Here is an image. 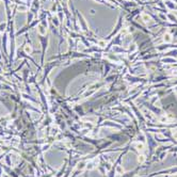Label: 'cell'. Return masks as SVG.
I'll use <instances>...</instances> for the list:
<instances>
[{
    "mask_svg": "<svg viewBox=\"0 0 177 177\" xmlns=\"http://www.w3.org/2000/svg\"><path fill=\"white\" fill-rule=\"evenodd\" d=\"M115 169V172H116L117 174H124V169H123V167L122 165H116V167H114Z\"/></svg>",
    "mask_w": 177,
    "mask_h": 177,
    "instance_id": "cell-2",
    "label": "cell"
},
{
    "mask_svg": "<svg viewBox=\"0 0 177 177\" xmlns=\"http://www.w3.org/2000/svg\"><path fill=\"white\" fill-rule=\"evenodd\" d=\"M37 34L41 36H44L46 34V25L45 24H39L37 26Z\"/></svg>",
    "mask_w": 177,
    "mask_h": 177,
    "instance_id": "cell-1",
    "label": "cell"
},
{
    "mask_svg": "<svg viewBox=\"0 0 177 177\" xmlns=\"http://www.w3.org/2000/svg\"><path fill=\"white\" fill-rule=\"evenodd\" d=\"M164 41H165V42H171V41H172V36H171V34L165 33V34H164Z\"/></svg>",
    "mask_w": 177,
    "mask_h": 177,
    "instance_id": "cell-4",
    "label": "cell"
},
{
    "mask_svg": "<svg viewBox=\"0 0 177 177\" xmlns=\"http://www.w3.org/2000/svg\"><path fill=\"white\" fill-rule=\"evenodd\" d=\"M142 18H143V20L145 21V22H147V21L150 20V17H149L148 15H146V14H142Z\"/></svg>",
    "mask_w": 177,
    "mask_h": 177,
    "instance_id": "cell-5",
    "label": "cell"
},
{
    "mask_svg": "<svg viewBox=\"0 0 177 177\" xmlns=\"http://www.w3.org/2000/svg\"><path fill=\"white\" fill-rule=\"evenodd\" d=\"M85 167V162H80L78 164V170H80V171H82L83 169Z\"/></svg>",
    "mask_w": 177,
    "mask_h": 177,
    "instance_id": "cell-7",
    "label": "cell"
},
{
    "mask_svg": "<svg viewBox=\"0 0 177 177\" xmlns=\"http://www.w3.org/2000/svg\"><path fill=\"white\" fill-rule=\"evenodd\" d=\"M175 91H176V92H177V88H175Z\"/></svg>",
    "mask_w": 177,
    "mask_h": 177,
    "instance_id": "cell-10",
    "label": "cell"
},
{
    "mask_svg": "<svg viewBox=\"0 0 177 177\" xmlns=\"http://www.w3.org/2000/svg\"><path fill=\"white\" fill-rule=\"evenodd\" d=\"M135 146L138 150H143V149H144V144H143L142 142L141 143H137V144H135Z\"/></svg>",
    "mask_w": 177,
    "mask_h": 177,
    "instance_id": "cell-3",
    "label": "cell"
},
{
    "mask_svg": "<svg viewBox=\"0 0 177 177\" xmlns=\"http://www.w3.org/2000/svg\"><path fill=\"white\" fill-rule=\"evenodd\" d=\"M25 51H26L27 53H30V52H31V51H32L31 46H27V47H26V48H25Z\"/></svg>",
    "mask_w": 177,
    "mask_h": 177,
    "instance_id": "cell-8",
    "label": "cell"
},
{
    "mask_svg": "<svg viewBox=\"0 0 177 177\" xmlns=\"http://www.w3.org/2000/svg\"><path fill=\"white\" fill-rule=\"evenodd\" d=\"M138 161H139V163H140V164H142V163H143V162H144V161H145V157L143 156V155H141V156H139Z\"/></svg>",
    "mask_w": 177,
    "mask_h": 177,
    "instance_id": "cell-6",
    "label": "cell"
},
{
    "mask_svg": "<svg viewBox=\"0 0 177 177\" xmlns=\"http://www.w3.org/2000/svg\"><path fill=\"white\" fill-rule=\"evenodd\" d=\"M133 177H140V176H138V175H135V176H133Z\"/></svg>",
    "mask_w": 177,
    "mask_h": 177,
    "instance_id": "cell-9",
    "label": "cell"
}]
</instances>
